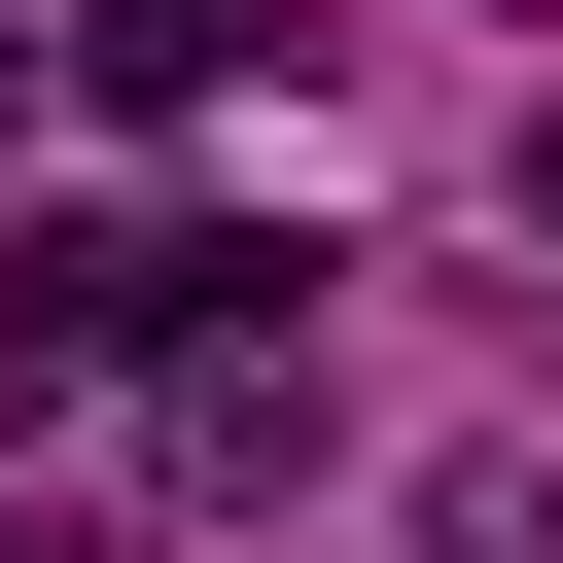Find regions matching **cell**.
<instances>
[{
  "label": "cell",
  "instance_id": "1",
  "mask_svg": "<svg viewBox=\"0 0 563 563\" xmlns=\"http://www.w3.org/2000/svg\"><path fill=\"white\" fill-rule=\"evenodd\" d=\"M70 70H106V106H246V70H282V0H70Z\"/></svg>",
  "mask_w": 563,
  "mask_h": 563
}]
</instances>
